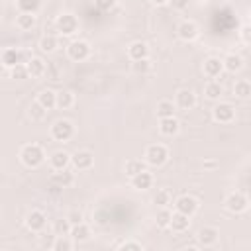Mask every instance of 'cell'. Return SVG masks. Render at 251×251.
<instances>
[{
  "mask_svg": "<svg viewBox=\"0 0 251 251\" xmlns=\"http://www.w3.org/2000/svg\"><path fill=\"white\" fill-rule=\"evenodd\" d=\"M204 94L208 100H220L222 94H224V86L218 82V80H210L206 86H204Z\"/></svg>",
  "mask_w": 251,
  "mask_h": 251,
  "instance_id": "cell-28",
  "label": "cell"
},
{
  "mask_svg": "<svg viewBox=\"0 0 251 251\" xmlns=\"http://www.w3.org/2000/svg\"><path fill=\"white\" fill-rule=\"evenodd\" d=\"M73 104H75V94L73 92H69V90H59L57 92V108L59 110H69V108H73Z\"/></svg>",
  "mask_w": 251,
  "mask_h": 251,
  "instance_id": "cell-30",
  "label": "cell"
},
{
  "mask_svg": "<svg viewBox=\"0 0 251 251\" xmlns=\"http://www.w3.org/2000/svg\"><path fill=\"white\" fill-rule=\"evenodd\" d=\"M71 237H73L76 243L88 241V239H90V227H88L84 222H80V224H75V226L71 227Z\"/></svg>",
  "mask_w": 251,
  "mask_h": 251,
  "instance_id": "cell-26",
  "label": "cell"
},
{
  "mask_svg": "<svg viewBox=\"0 0 251 251\" xmlns=\"http://www.w3.org/2000/svg\"><path fill=\"white\" fill-rule=\"evenodd\" d=\"M224 69L227 73H239L243 69V59L237 53H227L224 57Z\"/></svg>",
  "mask_w": 251,
  "mask_h": 251,
  "instance_id": "cell-25",
  "label": "cell"
},
{
  "mask_svg": "<svg viewBox=\"0 0 251 251\" xmlns=\"http://www.w3.org/2000/svg\"><path fill=\"white\" fill-rule=\"evenodd\" d=\"M29 59H31V57H27L25 51L16 49V47H6V49L2 51V65H4L6 69H14L16 65H25Z\"/></svg>",
  "mask_w": 251,
  "mask_h": 251,
  "instance_id": "cell-5",
  "label": "cell"
},
{
  "mask_svg": "<svg viewBox=\"0 0 251 251\" xmlns=\"http://www.w3.org/2000/svg\"><path fill=\"white\" fill-rule=\"evenodd\" d=\"M67 57H69L71 61H76V63L86 61V59L90 57V43L84 41V39H75V41H71V43L67 45Z\"/></svg>",
  "mask_w": 251,
  "mask_h": 251,
  "instance_id": "cell-3",
  "label": "cell"
},
{
  "mask_svg": "<svg viewBox=\"0 0 251 251\" xmlns=\"http://www.w3.org/2000/svg\"><path fill=\"white\" fill-rule=\"evenodd\" d=\"M127 57L131 61H139V59H147L149 57V47L145 41H133L127 47Z\"/></svg>",
  "mask_w": 251,
  "mask_h": 251,
  "instance_id": "cell-19",
  "label": "cell"
},
{
  "mask_svg": "<svg viewBox=\"0 0 251 251\" xmlns=\"http://www.w3.org/2000/svg\"><path fill=\"white\" fill-rule=\"evenodd\" d=\"M71 227H73V224L67 218H61L53 224V233H55V237L57 235H71Z\"/></svg>",
  "mask_w": 251,
  "mask_h": 251,
  "instance_id": "cell-35",
  "label": "cell"
},
{
  "mask_svg": "<svg viewBox=\"0 0 251 251\" xmlns=\"http://www.w3.org/2000/svg\"><path fill=\"white\" fill-rule=\"evenodd\" d=\"M55 27L61 35H73L78 31V20L73 14H61L55 20Z\"/></svg>",
  "mask_w": 251,
  "mask_h": 251,
  "instance_id": "cell-7",
  "label": "cell"
},
{
  "mask_svg": "<svg viewBox=\"0 0 251 251\" xmlns=\"http://www.w3.org/2000/svg\"><path fill=\"white\" fill-rule=\"evenodd\" d=\"M65 218L75 226V224H80V222H82V212H80V210H69Z\"/></svg>",
  "mask_w": 251,
  "mask_h": 251,
  "instance_id": "cell-43",
  "label": "cell"
},
{
  "mask_svg": "<svg viewBox=\"0 0 251 251\" xmlns=\"http://www.w3.org/2000/svg\"><path fill=\"white\" fill-rule=\"evenodd\" d=\"M71 165H73L76 171H88V169H92V165H94V155H92L90 151H86V149L76 151V153H73V157H71Z\"/></svg>",
  "mask_w": 251,
  "mask_h": 251,
  "instance_id": "cell-11",
  "label": "cell"
},
{
  "mask_svg": "<svg viewBox=\"0 0 251 251\" xmlns=\"http://www.w3.org/2000/svg\"><path fill=\"white\" fill-rule=\"evenodd\" d=\"M20 161L27 169H37L45 161V151H43V147L39 143H25L20 149Z\"/></svg>",
  "mask_w": 251,
  "mask_h": 251,
  "instance_id": "cell-1",
  "label": "cell"
},
{
  "mask_svg": "<svg viewBox=\"0 0 251 251\" xmlns=\"http://www.w3.org/2000/svg\"><path fill=\"white\" fill-rule=\"evenodd\" d=\"M129 182H131V186H133L135 190H147V188H151V186H153V175L145 169V171L137 173L135 176H131V178H129Z\"/></svg>",
  "mask_w": 251,
  "mask_h": 251,
  "instance_id": "cell-18",
  "label": "cell"
},
{
  "mask_svg": "<svg viewBox=\"0 0 251 251\" xmlns=\"http://www.w3.org/2000/svg\"><path fill=\"white\" fill-rule=\"evenodd\" d=\"M51 182H53L55 188H69V186H73V182H75V175L69 173L67 169H63V171L53 173Z\"/></svg>",
  "mask_w": 251,
  "mask_h": 251,
  "instance_id": "cell-20",
  "label": "cell"
},
{
  "mask_svg": "<svg viewBox=\"0 0 251 251\" xmlns=\"http://www.w3.org/2000/svg\"><path fill=\"white\" fill-rule=\"evenodd\" d=\"M239 37H241V41H243V43L251 45V24H247V25H243V27H241Z\"/></svg>",
  "mask_w": 251,
  "mask_h": 251,
  "instance_id": "cell-44",
  "label": "cell"
},
{
  "mask_svg": "<svg viewBox=\"0 0 251 251\" xmlns=\"http://www.w3.org/2000/svg\"><path fill=\"white\" fill-rule=\"evenodd\" d=\"M175 210L176 212H182L186 216H194L198 212V200L190 194H182L175 200Z\"/></svg>",
  "mask_w": 251,
  "mask_h": 251,
  "instance_id": "cell-9",
  "label": "cell"
},
{
  "mask_svg": "<svg viewBox=\"0 0 251 251\" xmlns=\"http://www.w3.org/2000/svg\"><path fill=\"white\" fill-rule=\"evenodd\" d=\"M175 106L180 110H192L196 106V94L190 88H180L175 94Z\"/></svg>",
  "mask_w": 251,
  "mask_h": 251,
  "instance_id": "cell-10",
  "label": "cell"
},
{
  "mask_svg": "<svg viewBox=\"0 0 251 251\" xmlns=\"http://www.w3.org/2000/svg\"><path fill=\"white\" fill-rule=\"evenodd\" d=\"M75 135V126L71 120H57L51 126V137L59 143H67Z\"/></svg>",
  "mask_w": 251,
  "mask_h": 251,
  "instance_id": "cell-4",
  "label": "cell"
},
{
  "mask_svg": "<svg viewBox=\"0 0 251 251\" xmlns=\"http://www.w3.org/2000/svg\"><path fill=\"white\" fill-rule=\"evenodd\" d=\"M35 24H37L35 14H24V12H20L18 18H16V27L22 29V31H29V29H33Z\"/></svg>",
  "mask_w": 251,
  "mask_h": 251,
  "instance_id": "cell-24",
  "label": "cell"
},
{
  "mask_svg": "<svg viewBox=\"0 0 251 251\" xmlns=\"http://www.w3.org/2000/svg\"><path fill=\"white\" fill-rule=\"evenodd\" d=\"M118 249H122V251H143V245L139 243V241H122L120 245H118Z\"/></svg>",
  "mask_w": 251,
  "mask_h": 251,
  "instance_id": "cell-41",
  "label": "cell"
},
{
  "mask_svg": "<svg viewBox=\"0 0 251 251\" xmlns=\"http://www.w3.org/2000/svg\"><path fill=\"white\" fill-rule=\"evenodd\" d=\"M233 94H235L237 98H249V96H251V82H247V80H237V82L233 84Z\"/></svg>",
  "mask_w": 251,
  "mask_h": 251,
  "instance_id": "cell-36",
  "label": "cell"
},
{
  "mask_svg": "<svg viewBox=\"0 0 251 251\" xmlns=\"http://www.w3.org/2000/svg\"><path fill=\"white\" fill-rule=\"evenodd\" d=\"M175 110H176V106H175V102H171V100H161V102H157V116H159V120H161V118H171V116H175Z\"/></svg>",
  "mask_w": 251,
  "mask_h": 251,
  "instance_id": "cell-31",
  "label": "cell"
},
{
  "mask_svg": "<svg viewBox=\"0 0 251 251\" xmlns=\"http://www.w3.org/2000/svg\"><path fill=\"white\" fill-rule=\"evenodd\" d=\"M190 216H186V214H182V212H173V218H171V229L175 231V233H182V231H186L188 229V226H190V220H188Z\"/></svg>",
  "mask_w": 251,
  "mask_h": 251,
  "instance_id": "cell-21",
  "label": "cell"
},
{
  "mask_svg": "<svg viewBox=\"0 0 251 251\" xmlns=\"http://www.w3.org/2000/svg\"><path fill=\"white\" fill-rule=\"evenodd\" d=\"M151 4H155V6H165V4H169V0H151Z\"/></svg>",
  "mask_w": 251,
  "mask_h": 251,
  "instance_id": "cell-46",
  "label": "cell"
},
{
  "mask_svg": "<svg viewBox=\"0 0 251 251\" xmlns=\"http://www.w3.org/2000/svg\"><path fill=\"white\" fill-rule=\"evenodd\" d=\"M224 206H226V210L231 212V214H241V212L247 210L249 200H247V196H245L243 192H231V194L226 196Z\"/></svg>",
  "mask_w": 251,
  "mask_h": 251,
  "instance_id": "cell-6",
  "label": "cell"
},
{
  "mask_svg": "<svg viewBox=\"0 0 251 251\" xmlns=\"http://www.w3.org/2000/svg\"><path fill=\"white\" fill-rule=\"evenodd\" d=\"M25 226H27L29 231L39 233V231H43L45 226H47V216H45L41 210H31V212L25 216Z\"/></svg>",
  "mask_w": 251,
  "mask_h": 251,
  "instance_id": "cell-12",
  "label": "cell"
},
{
  "mask_svg": "<svg viewBox=\"0 0 251 251\" xmlns=\"http://www.w3.org/2000/svg\"><path fill=\"white\" fill-rule=\"evenodd\" d=\"M10 76L14 80H25L29 76V71H27V65H16L14 69H10Z\"/></svg>",
  "mask_w": 251,
  "mask_h": 251,
  "instance_id": "cell-40",
  "label": "cell"
},
{
  "mask_svg": "<svg viewBox=\"0 0 251 251\" xmlns=\"http://www.w3.org/2000/svg\"><path fill=\"white\" fill-rule=\"evenodd\" d=\"M176 35H178V39H182V41H194V39L198 37V25H196L194 22H190V20H184V22L178 24Z\"/></svg>",
  "mask_w": 251,
  "mask_h": 251,
  "instance_id": "cell-15",
  "label": "cell"
},
{
  "mask_svg": "<svg viewBox=\"0 0 251 251\" xmlns=\"http://www.w3.org/2000/svg\"><path fill=\"white\" fill-rule=\"evenodd\" d=\"M73 243H75V239L71 235H57V239L51 245V249L53 251H71L73 249Z\"/></svg>",
  "mask_w": 251,
  "mask_h": 251,
  "instance_id": "cell-33",
  "label": "cell"
},
{
  "mask_svg": "<svg viewBox=\"0 0 251 251\" xmlns=\"http://www.w3.org/2000/svg\"><path fill=\"white\" fill-rule=\"evenodd\" d=\"M178 129H180V122H178L175 116H171V118H161V120H159V131H161V135L173 137V135L178 133Z\"/></svg>",
  "mask_w": 251,
  "mask_h": 251,
  "instance_id": "cell-17",
  "label": "cell"
},
{
  "mask_svg": "<svg viewBox=\"0 0 251 251\" xmlns=\"http://www.w3.org/2000/svg\"><path fill=\"white\" fill-rule=\"evenodd\" d=\"M47 112H49V110H45V108H43V106H41L37 100H35V102L29 106V118H31L33 122H41V120L47 116Z\"/></svg>",
  "mask_w": 251,
  "mask_h": 251,
  "instance_id": "cell-38",
  "label": "cell"
},
{
  "mask_svg": "<svg viewBox=\"0 0 251 251\" xmlns=\"http://www.w3.org/2000/svg\"><path fill=\"white\" fill-rule=\"evenodd\" d=\"M57 45H59V41H57V37L51 35V33L41 35V39H39V43H37V47H39L43 53H53V51L57 49Z\"/></svg>",
  "mask_w": 251,
  "mask_h": 251,
  "instance_id": "cell-29",
  "label": "cell"
},
{
  "mask_svg": "<svg viewBox=\"0 0 251 251\" xmlns=\"http://www.w3.org/2000/svg\"><path fill=\"white\" fill-rule=\"evenodd\" d=\"M153 204H157L159 208H165V206H169L171 204V194H169V190H157L155 192V196H153Z\"/></svg>",
  "mask_w": 251,
  "mask_h": 251,
  "instance_id": "cell-39",
  "label": "cell"
},
{
  "mask_svg": "<svg viewBox=\"0 0 251 251\" xmlns=\"http://www.w3.org/2000/svg\"><path fill=\"white\" fill-rule=\"evenodd\" d=\"M218 237H220V231H218V227H214V226H204V227H200V229L196 231L198 245H202V247L214 245V243L218 241Z\"/></svg>",
  "mask_w": 251,
  "mask_h": 251,
  "instance_id": "cell-13",
  "label": "cell"
},
{
  "mask_svg": "<svg viewBox=\"0 0 251 251\" xmlns=\"http://www.w3.org/2000/svg\"><path fill=\"white\" fill-rule=\"evenodd\" d=\"M169 159V149L167 145L163 143H151L145 147V153H143V161L149 165V167H161L165 165Z\"/></svg>",
  "mask_w": 251,
  "mask_h": 251,
  "instance_id": "cell-2",
  "label": "cell"
},
{
  "mask_svg": "<svg viewBox=\"0 0 251 251\" xmlns=\"http://www.w3.org/2000/svg\"><path fill=\"white\" fill-rule=\"evenodd\" d=\"M116 4H118V0H94V6L100 12H110L116 8Z\"/></svg>",
  "mask_w": 251,
  "mask_h": 251,
  "instance_id": "cell-42",
  "label": "cell"
},
{
  "mask_svg": "<svg viewBox=\"0 0 251 251\" xmlns=\"http://www.w3.org/2000/svg\"><path fill=\"white\" fill-rule=\"evenodd\" d=\"M37 102H39L45 110H53V108H57V92L51 90V88H45V90H41V92L37 94Z\"/></svg>",
  "mask_w": 251,
  "mask_h": 251,
  "instance_id": "cell-23",
  "label": "cell"
},
{
  "mask_svg": "<svg viewBox=\"0 0 251 251\" xmlns=\"http://www.w3.org/2000/svg\"><path fill=\"white\" fill-rule=\"evenodd\" d=\"M171 218H173V212L165 206V208H159L157 210V216H155V224L157 227H169L171 226Z\"/></svg>",
  "mask_w": 251,
  "mask_h": 251,
  "instance_id": "cell-34",
  "label": "cell"
},
{
  "mask_svg": "<svg viewBox=\"0 0 251 251\" xmlns=\"http://www.w3.org/2000/svg\"><path fill=\"white\" fill-rule=\"evenodd\" d=\"M202 71L208 78H218L226 69H224V59H218V57H208L202 65Z\"/></svg>",
  "mask_w": 251,
  "mask_h": 251,
  "instance_id": "cell-14",
  "label": "cell"
},
{
  "mask_svg": "<svg viewBox=\"0 0 251 251\" xmlns=\"http://www.w3.org/2000/svg\"><path fill=\"white\" fill-rule=\"evenodd\" d=\"M216 165H218L216 161H206V163H204V167H208V169H212V167H216Z\"/></svg>",
  "mask_w": 251,
  "mask_h": 251,
  "instance_id": "cell-47",
  "label": "cell"
},
{
  "mask_svg": "<svg viewBox=\"0 0 251 251\" xmlns=\"http://www.w3.org/2000/svg\"><path fill=\"white\" fill-rule=\"evenodd\" d=\"M131 71L135 75H147L151 71V61L147 59H139V61H131Z\"/></svg>",
  "mask_w": 251,
  "mask_h": 251,
  "instance_id": "cell-37",
  "label": "cell"
},
{
  "mask_svg": "<svg viewBox=\"0 0 251 251\" xmlns=\"http://www.w3.org/2000/svg\"><path fill=\"white\" fill-rule=\"evenodd\" d=\"M43 0H16V8L24 14H37L41 10Z\"/></svg>",
  "mask_w": 251,
  "mask_h": 251,
  "instance_id": "cell-27",
  "label": "cell"
},
{
  "mask_svg": "<svg viewBox=\"0 0 251 251\" xmlns=\"http://www.w3.org/2000/svg\"><path fill=\"white\" fill-rule=\"evenodd\" d=\"M71 157H73V155H69V153H67V151H63V149L53 151V153H51V157H49L51 169H53V171H63V169H67V167L71 165Z\"/></svg>",
  "mask_w": 251,
  "mask_h": 251,
  "instance_id": "cell-16",
  "label": "cell"
},
{
  "mask_svg": "<svg viewBox=\"0 0 251 251\" xmlns=\"http://www.w3.org/2000/svg\"><path fill=\"white\" fill-rule=\"evenodd\" d=\"M25 65H27V71H29L31 78H39V76H43L47 73V63L41 57H31Z\"/></svg>",
  "mask_w": 251,
  "mask_h": 251,
  "instance_id": "cell-22",
  "label": "cell"
},
{
  "mask_svg": "<svg viewBox=\"0 0 251 251\" xmlns=\"http://www.w3.org/2000/svg\"><path fill=\"white\" fill-rule=\"evenodd\" d=\"M169 6L173 8V10H186L188 8V0H169Z\"/></svg>",
  "mask_w": 251,
  "mask_h": 251,
  "instance_id": "cell-45",
  "label": "cell"
},
{
  "mask_svg": "<svg viewBox=\"0 0 251 251\" xmlns=\"http://www.w3.org/2000/svg\"><path fill=\"white\" fill-rule=\"evenodd\" d=\"M126 175L131 178V176H135L137 173H141V171H145V161H141V159H129V161H126Z\"/></svg>",
  "mask_w": 251,
  "mask_h": 251,
  "instance_id": "cell-32",
  "label": "cell"
},
{
  "mask_svg": "<svg viewBox=\"0 0 251 251\" xmlns=\"http://www.w3.org/2000/svg\"><path fill=\"white\" fill-rule=\"evenodd\" d=\"M212 118H214V122H218V124H229V122H233V118H235V108H233L231 104H227V102H220V104L214 106Z\"/></svg>",
  "mask_w": 251,
  "mask_h": 251,
  "instance_id": "cell-8",
  "label": "cell"
}]
</instances>
